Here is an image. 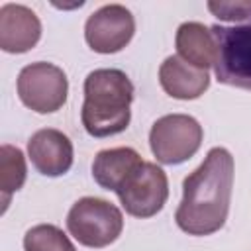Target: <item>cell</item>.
I'll list each match as a JSON object with an SVG mask.
<instances>
[{
	"mask_svg": "<svg viewBox=\"0 0 251 251\" xmlns=\"http://www.w3.org/2000/svg\"><path fill=\"white\" fill-rule=\"evenodd\" d=\"M233 188V157L224 147L208 151L202 165L182 182L176 226L188 235H210L224 227Z\"/></svg>",
	"mask_w": 251,
	"mask_h": 251,
	"instance_id": "1",
	"label": "cell"
},
{
	"mask_svg": "<svg viewBox=\"0 0 251 251\" xmlns=\"http://www.w3.org/2000/svg\"><path fill=\"white\" fill-rule=\"evenodd\" d=\"M133 84L120 69H96L84 78L82 126L92 137L122 133L131 120Z\"/></svg>",
	"mask_w": 251,
	"mask_h": 251,
	"instance_id": "2",
	"label": "cell"
},
{
	"mask_svg": "<svg viewBox=\"0 0 251 251\" xmlns=\"http://www.w3.org/2000/svg\"><path fill=\"white\" fill-rule=\"evenodd\" d=\"M67 229L80 245L100 249L120 237L124 229V216L112 202L96 196H84L71 206L67 214Z\"/></svg>",
	"mask_w": 251,
	"mask_h": 251,
	"instance_id": "3",
	"label": "cell"
},
{
	"mask_svg": "<svg viewBox=\"0 0 251 251\" xmlns=\"http://www.w3.org/2000/svg\"><path fill=\"white\" fill-rule=\"evenodd\" d=\"M218 55L214 73L218 82L251 90V20L235 25H212Z\"/></svg>",
	"mask_w": 251,
	"mask_h": 251,
	"instance_id": "4",
	"label": "cell"
},
{
	"mask_svg": "<svg viewBox=\"0 0 251 251\" xmlns=\"http://www.w3.org/2000/svg\"><path fill=\"white\" fill-rule=\"evenodd\" d=\"M202 137L204 131L198 120L186 114H169L151 126L149 145L159 163L180 165L200 149Z\"/></svg>",
	"mask_w": 251,
	"mask_h": 251,
	"instance_id": "5",
	"label": "cell"
},
{
	"mask_svg": "<svg viewBox=\"0 0 251 251\" xmlns=\"http://www.w3.org/2000/svg\"><path fill=\"white\" fill-rule=\"evenodd\" d=\"M69 94V80L63 69L37 61L25 65L18 75V96L24 106L37 114L57 112Z\"/></svg>",
	"mask_w": 251,
	"mask_h": 251,
	"instance_id": "6",
	"label": "cell"
},
{
	"mask_svg": "<svg viewBox=\"0 0 251 251\" xmlns=\"http://www.w3.org/2000/svg\"><path fill=\"white\" fill-rule=\"evenodd\" d=\"M124 210L133 218H151L163 210L169 198V180L161 167L143 161L118 188Z\"/></svg>",
	"mask_w": 251,
	"mask_h": 251,
	"instance_id": "7",
	"label": "cell"
},
{
	"mask_svg": "<svg viewBox=\"0 0 251 251\" xmlns=\"http://www.w3.org/2000/svg\"><path fill=\"white\" fill-rule=\"evenodd\" d=\"M135 33V20L122 4H106L88 16L84 24V39L96 53L122 51Z\"/></svg>",
	"mask_w": 251,
	"mask_h": 251,
	"instance_id": "8",
	"label": "cell"
},
{
	"mask_svg": "<svg viewBox=\"0 0 251 251\" xmlns=\"http://www.w3.org/2000/svg\"><path fill=\"white\" fill-rule=\"evenodd\" d=\"M27 155L37 173L45 176H61L73 167L71 139L53 127L35 131L27 141Z\"/></svg>",
	"mask_w": 251,
	"mask_h": 251,
	"instance_id": "9",
	"label": "cell"
},
{
	"mask_svg": "<svg viewBox=\"0 0 251 251\" xmlns=\"http://www.w3.org/2000/svg\"><path fill=\"white\" fill-rule=\"evenodd\" d=\"M41 22L35 12L22 4H4L0 8V47L6 53H25L37 45Z\"/></svg>",
	"mask_w": 251,
	"mask_h": 251,
	"instance_id": "10",
	"label": "cell"
},
{
	"mask_svg": "<svg viewBox=\"0 0 251 251\" xmlns=\"http://www.w3.org/2000/svg\"><path fill=\"white\" fill-rule=\"evenodd\" d=\"M159 82L169 96L178 100H194L208 90L210 75L204 69L192 67L178 55H171L159 67Z\"/></svg>",
	"mask_w": 251,
	"mask_h": 251,
	"instance_id": "11",
	"label": "cell"
},
{
	"mask_svg": "<svg viewBox=\"0 0 251 251\" xmlns=\"http://www.w3.org/2000/svg\"><path fill=\"white\" fill-rule=\"evenodd\" d=\"M143 163L141 155L131 147H114L102 149L96 153L92 163L94 180L106 188L118 192V188L126 182V178Z\"/></svg>",
	"mask_w": 251,
	"mask_h": 251,
	"instance_id": "12",
	"label": "cell"
},
{
	"mask_svg": "<svg viewBox=\"0 0 251 251\" xmlns=\"http://www.w3.org/2000/svg\"><path fill=\"white\" fill-rule=\"evenodd\" d=\"M175 43H176L178 57L184 59L186 63H190L192 67L204 69V71L214 67L218 47H216L212 29L206 27L204 24H200V22L180 24L176 29Z\"/></svg>",
	"mask_w": 251,
	"mask_h": 251,
	"instance_id": "13",
	"label": "cell"
},
{
	"mask_svg": "<svg viewBox=\"0 0 251 251\" xmlns=\"http://www.w3.org/2000/svg\"><path fill=\"white\" fill-rule=\"evenodd\" d=\"M27 176L25 157L22 149L14 145H2L0 147V190H2V202L4 210L10 204V196L18 192Z\"/></svg>",
	"mask_w": 251,
	"mask_h": 251,
	"instance_id": "14",
	"label": "cell"
},
{
	"mask_svg": "<svg viewBox=\"0 0 251 251\" xmlns=\"http://www.w3.org/2000/svg\"><path fill=\"white\" fill-rule=\"evenodd\" d=\"M24 251H76L67 233L51 224H39L25 231Z\"/></svg>",
	"mask_w": 251,
	"mask_h": 251,
	"instance_id": "15",
	"label": "cell"
},
{
	"mask_svg": "<svg viewBox=\"0 0 251 251\" xmlns=\"http://www.w3.org/2000/svg\"><path fill=\"white\" fill-rule=\"evenodd\" d=\"M208 10L224 22H233L235 24H245L251 20V2H208Z\"/></svg>",
	"mask_w": 251,
	"mask_h": 251,
	"instance_id": "16",
	"label": "cell"
}]
</instances>
